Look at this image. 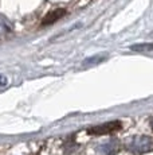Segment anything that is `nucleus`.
I'll list each match as a JSON object with an SVG mask.
<instances>
[{
  "label": "nucleus",
  "mask_w": 153,
  "mask_h": 155,
  "mask_svg": "<svg viewBox=\"0 0 153 155\" xmlns=\"http://www.w3.org/2000/svg\"><path fill=\"white\" fill-rule=\"evenodd\" d=\"M120 128H121V123L120 121H109V123L90 128L89 132L93 134V135H106V134H111L114 131L120 130Z\"/></svg>",
  "instance_id": "obj_1"
},
{
  "label": "nucleus",
  "mask_w": 153,
  "mask_h": 155,
  "mask_svg": "<svg viewBox=\"0 0 153 155\" xmlns=\"http://www.w3.org/2000/svg\"><path fill=\"white\" fill-rule=\"evenodd\" d=\"M64 12H66V11H64L63 8H55V10H52L51 12H48L45 18H43L42 25L47 26V25H51V23H55L58 19H61V18L63 16Z\"/></svg>",
  "instance_id": "obj_2"
},
{
  "label": "nucleus",
  "mask_w": 153,
  "mask_h": 155,
  "mask_svg": "<svg viewBox=\"0 0 153 155\" xmlns=\"http://www.w3.org/2000/svg\"><path fill=\"white\" fill-rule=\"evenodd\" d=\"M132 50H137V51H152L153 50V43L136 45V46H132Z\"/></svg>",
  "instance_id": "obj_3"
}]
</instances>
